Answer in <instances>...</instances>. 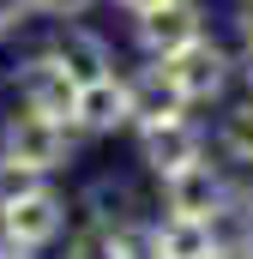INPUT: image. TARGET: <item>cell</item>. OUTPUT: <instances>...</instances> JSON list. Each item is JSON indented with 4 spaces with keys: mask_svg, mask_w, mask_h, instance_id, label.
I'll return each instance as SVG.
<instances>
[{
    "mask_svg": "<svg viewBox=\"0 0 253 259\" xmlns=\"http://www.w3.org/2000/svg\"><path fill=\"white\" fill-rule=\"evenodd\" d=\"M217 259H253V241H223Z\"/></svg>",
    "mask_w": 253,
    "mask_h": 259,
    "instance_id": "44dd1931",
    "label": "cell"
},
{
    "mask_svg": "<svg viewBox=\"0 0 253 259\" xmlns=\"http://www.w3.org/2000/svg\"><path fill=\"white\" fill-rule=\"evenodd\" d=\"M151 66H163L169 91L181 97V109H193V115L211 109V103H223L229 84H235V49L217 42V36H199L193 49L169 55V61H151Z\"/></svg>",
    "mask_w": 253,
    "mask_h": 259,
    "instance_id": "6da1fadb",
    "label": "cell"
},
{
    "mask_svg": "<svg viewBox=\"0 0 253 259\" xmlns=\"http://www.w3.org/2000/svg\"><path fill=\"white\" fill-rule=\"evenodd\" d=\"M36 6V18H49V24H72V18H91L97 6H109V0H30Z\"/></svg>",
    "mask_w": 253,
    "mask_h": 259,
    "instance_id": "9a60e30c",
    "label": "cell"
},
{
    "mask_svg": "<svg viewBox=\"0 0 253 259\" xmlns=\"http://www.w3.org/2000/svg\"><path fill=\"white\" fill-rule=\"evenodd\" d=\"M55 61L78 78V84H91V78H109L115 72V42L91 24V18H72V24H55V36L43 42Z\"/></svg>",
    "mask_w": 253,
    "mask_h": 259,
    "instance_id": "9c48e42d",
    "label": "cell"
},
{
    "mask_svg": "<svg viewBox=\"0 0 253 259\" xmlns=\"http://www.w3.org/2000/svg\"><path fill=\"white\" fill-rule=\"evenodd\" d=\"M145 205H139V187L126 181V175H91L78 199H72V223H85V229H121L126 217H139Z\"/></svg>",
    "mask_w": 253,
    "mask_h": 259,
    "instance_id": "30bf717a",
    "label": "cell"
},
{
    "mask_svg": "<svg viewBox=\"0 0 253 259\" xmlns=\"http://www.w3.org/2000/svg\"><path fill=\"white\" fill-rule=\"evenodd\" d=\"M133 151H139V163H145L151 181H169V175H181L187 163L211 157V127H205L199 115H169V121H157V127L133 133Z\"/></svg>",
    "mask_w": 253,
    "mask_h": 259,
    "instance_id": "277c9868",
    "label": "cell"
},
{
    "mask_svg": "<svg viewBox=\"0 0 253 259\" xmlns=\"http://www.w3.org/2000/svg\"><path fill=\"white\" fill-rule=\"evenodd\" d=\"M0 259H36V253H24L18 241H6V235H0Z\"/></svg>",
    "mask_w": 253,
    "mask_h": 259,
    "instance_id": "7402d4cb",
    "label": "cell"
},
{
    "mask_svg": "<svg viewBox=\"0 0 253 259\" xmlns=\"http://www.w3.org/2000/svg\"><path fill=\"white\" fill-rule=\"evenodd\" d=\"M66 259H109L103 229H85V223H72V229H66Z\"/></svg>",
    "mask_w": 253,
    "mask_h": 259,
    "instance_id": "2e32d148",
    "label": "cell"
},
{
    "mask_svg": "<svg viewBox=\"0 0 253 259\" xmlns=\"http://www.w3.org/2000/svg\"><path fill=\"white\" fill-rule=\"evenodd\" d=\"M66 133H72L78 145H85V139H115V133H133V91H126V72H109V78L78 84L72 115H66Z\"/></svg>",
    "mask_w": 253,
    "mask_h": 259,
    "instance_id": "52a82bcc",
    "label": "cell"
},
{
    "mask_svg": "<svg viewBox=\"0 0 253 259\" xmlns=\"http://www.w3.org/2000/svg\"><path fill=\"white\" fill-rule=\"evenodd\" d=\"M235 193V175H229V163L211 151V157H199L187 163L181 175H169V181H157V199H163V217H217L223 205Z\"/></svg>",
    "mask_w": 253,
    "mask_h": 259,
    "instance_id": "8992f818",
    "label": "cell"
},
{
    "mask_svg": "<svg viewBox=\"0 0 253 259\" xmlns=\"http://www.w3.org/2000/svg\"><path fill=\"white\" fill-rule=\"evenodd\" d=\"M157 235H163V259H217V229L211 217H157Z\"/></svg>",
    "mask_w": 253,
    "mask_h": 259,
    "instance_id": "4fadbf2b",
    "label": "cell"
},
{
    "mask_svg": "<svg viewBox=\"0 0 253 259\" xmlns=\"http://www.w3.org/2000/svg\"><path fill=\"white\" fill-rule=\"evenodd\" d=\"M66 229H72V199H66L55 181H36L24 199L0 205V235L18 241L24 253H49V247H61Z\"/></svg>",
    "mask_w": 253,
    "mask_h": 259,
    "instance_id": "3957f363",
    "label": "cell"
},
{
    "mask_svg": "<svg viewBox=\"0 0 253 259\" xmlns=\"http://www.w3.org/2000/svg\"><path fill=\"white\" fill-rule=\"evenodd\" d=\"M109 241V259H163V235H157V217H126L121 229L103 235Z\"/></svg>",
    "mask_w": 253,
    "mask_h": 259,
    "instance_id": "5bb4252c",
    "label": "cell"
},
{
    "mask_svg": "<svg viewBox=\"0 0 253 259\" xmlns=\"http://www.w3.org/2000/svg\"><path fill=\"white\" fill-rule=\"evenodd\" d=\"M126 91H133V133H139V127H157V121H169V115H193V109H181V97L169 91L163 66H151V61L126 72Z\"/></svg>",
    "mask_w": 253,
    "mask_h": 259,
    "instance_id": "8fae6325",
    "label": "cell"
},
{
    "mask_svg": "<svg viewBox=\"0 0 253 259\" xmlns=\"http://www.w3.org/2000/svg\"><path fill=\"white\" fill-rule=\"evenodd\" d=\"M235 78L247 84V97H253V36H241V42H235Z\"/></svg>",
    "mask_w": 253,
    "mask_h": 259,
    "instance_id": "ac0fdd59",
    "label": "cell"
},
{
    "mask_svg": "<svg viewBox=\"0 0 253 259\" xmlns=\"http://www.w3.org/2000/svg\"><path fill=\"white\" fill-rule=\"evenodd\" d=\"M211 151L235 169V175H253V97L241 103H223L217 115V133H211Z\"/></svg>",
    "mask_w": 253,
    "mask_h": 259,
    "instance_id": "7c38bea8",
    "label": "cell"
},
{
    "mask_svg": "<svg viewBox=\"0 0 253 259\" xmlns=\"http://www.w3.org/2000/svg\"><path fill=\"white\" fill-rule=\"evenodd\" d=\"M126 24H133L139 61H169V55L193 49L199 36H211L205 0H163V6H151V12H139V18H126Z\"/></svg>",
    "mask_w": 253,
    "mask_h": 259,
    "instance_id": "5b68a950",
    "label": "cell"
},
{
    "mask_svg": "<svg viewBox=\"0 0 253 259\" xmlns=\"http://www.w3.org/2000/svg\"><path fill=\"white\" fill-rule=\"evenodd\" d=\"M12 91H18V109L49 115V121H66V115H72V97H78V78H72L49 49H30V55L18 61V72H12Z\"/></svg>",
    "mask_w": 253,
    "mask_h": 259,
    "instance_id": "ba28073f",
    "label": "cell"
},
{
    "mask_svg": "<svg viewBox=\"0 0 253 259\" xmlns=\"http://www.w3.org/2000/svg\"><path fill=\"white\" fill-rule=\"evenodd\" d=\"M30 24H36V6L30 0H0V42L6 36H24Z\"/></svg>",
    "mask_w": 253,
    "mask_h": 259,
    "instance_id": "e0dca14e",
    "label": "cell"
},
{
    "mask_svg": "<svg viewBox=\"0 0 253 259\" xmlns=\"http://www.w3.org/2000/svg\"><path fill=\"white\" fill-rule=\"evenodd\" d=\"M121 18H139V12H151V6H163V0H109Z\"/></svg>",
    "mask_w": 253,
    "mask_h": 259,
    "instance_id": "ffe728a7",
    "label": "cell"
},
{
    "mask_svg": "<svg viewBox=\"0 0 253 259\" xmlns=\"http://www.w3.org/2000/svg\"><path fill=\"white\" fill-rule=\"evenodd\" d=\"M72 151H78V139L66 133V121L30 115V109H12L0 121V157L18 163V169H30V175H43V181L61 175L66 163H72Z\"/></svg>",
    "mask_w": 253,
    "mask_h": 259,
    "instance_id": "7a4b0ae2",
    "label": "cell"
},
{
    "mask_svg": "<svg viewBox=\"0 0 253 259\" xmlns=\"http://www.w3.org/2000/svg\"><path fill=\"white\" fill-rule=\"evenodd\" d=\"M235 199H241V217H247V235H253V175L235 181Z\"/></svg>",
    "mask_w": 253,
    "mask_h": 259,
    "instance_id": "d6986e66",
    "label": "cell"
}]
</instances>
